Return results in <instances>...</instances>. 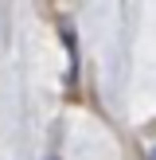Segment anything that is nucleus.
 <instances>
[{
    "label": "nucleus",
    "mask_w": 156,
    "mask_h": 160,
    "mask_svg": "<svg viewBox=\"0 0 156 160\" xmlns=\"http://www.w3.org/2000/svg\"><path fill=\"white\" fill-rule=\"evenodd\" d=\"M47 160H59V156H55V152H51V156H47Z\"/></svg>",
    "instance_id": "obj_1"
}]
</instances>
